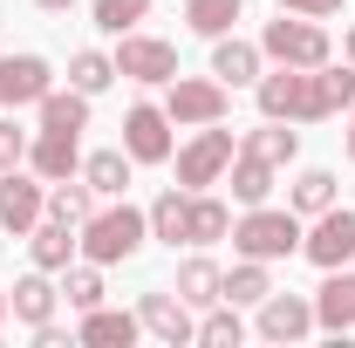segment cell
<instances>
[{"instance_id":"cell-17","label":"cell","mask_w":355,"mask_h":348,"mask_svg":"<svg viewBox=\"0 0 355 348\" xmlns=\"http://www.w3.org/2000/svg\"><path fill=\"white\" fill-rule=\"evenodd\" d=\"M137 335H144L137 307H130V314H123V307H89L83 328H76V342H89V348H130Z\"/></svg>"},{"instance_id":"cell-28","label":"cell","mask_w":355,"mask_h":348,"mask_svg":"<svg viewBox=\"0 0 355 348\" xmlns=\"http://www.w3.org/2000/svg\"><path fill=\"white\" fill-rule=\"evenodd\" d=\"M232 198L239 205H266V191H273V164L266 157H246V150H232Z\"/></svg>"},{"instance_id":"cell-10","label":"cell","mask_w":355,"mask_h":348,"mask_svg":"<svg viewBox=\"0 0 355 348\" xmlns=\"http://www.w3.org/2000/svg\"><path fill=\"white\" fill-rule=\"evenodd\" d=\"M171 116H164V103H130V116H123V150H130V164H164L171 157Z\"/></svg>"},{"instance_id":"cell-12","label":"cell","mask_w":355,"mask_h":348,"mask_svg":"<svg viewBox=\"0 0 355 348\" xmlns=\"http://www.w3.org/2000/svg\"><path fill=\"white\" fill-rule=\"evenodd\" d=\"M137 321H144V335H157L164 348H184V342H198V321H191V307L178 301V294H144L137 301Z\"/></svg>"},{"instance_id":"cell-26","label":"cell","mask_w":355,"mask_h":348,"mask_svg":"<svg viewBox=\"0 0 355 348\" xmlns=\"http://www.w3.org/2000/svg\"><path fill=\"white\" fill-rule=\"evenodd\" d=\"M246 14V0H184V28L191 35H205V42H219L232 35V21Z\"/></svg>"},{"instance_id":"cell-22","label":"cell","mask_w":355,"mask_h":348,"mask_svg":"<svg viewBox=\"0 0 355 348\" xmlns=\"http://www.w3.org/2000/svg\"><path fill=\"white\" fill-rule=\"evenodd\" d=\"M171 294H178L184 307H219V301H225V273L205 260V253H198V260L178 266V287H171Z\"/></svg>"},{"instance_id":"cell-19","label":"cell","mask_w":355,"mask_h":348,"mask_svg":"<svg viewBox=\"0 0 355 348\" xmlns=\"http://www.w3.org/2000/svg\"><path fill=\"white\" fill-rule=\"evenodd\" d=\"M76 225H62V218H42L35 232H28V260L42 266V273H62V266H76Z\"/></svg>"},{"instance_id":"cell-35","label":"cell","mask_w":355,"mask_h":348,"mask_svg":"<svg viewBox=\"0 0 355 348\" xmlns=\"http://www.w3.org/2000/svg\"><path fill=\"white\" fill-rule=\"evenodd\" d=\"M14 164H28V130L14 116H0V171H14Z\"/></svg>"},{"instance_id":"cell-38","label":"cell","mask_w":355,"mask_h":348,"mask_svg":"<svg viewBox=\"0 0 355 348\" xmlns=\"http://www.w3.org/2000/svg\"><path fill=\"white\" fill-rule=\"evenodd\" d=\"M349 164H355V103H349Z\"/></svg>"},{"instance_id":"cell-33","label":"cell","mask_w":355,"mask_h":348,"mask_svg":"<svg viewBox=\"0 0 355 348\" xmlns=\"http://www.w3.org/2000/svg\"><path fill=\"white\" fill-rule=\"evenodd\" d=\"M198 342H205V348H239V342H246V321H239V307H232V301L205 307V321H198Z\"/></svg>"},{"instance_id":"cell-18","label":"cell","mask_w":355,"mask_h":348,"mask_svg":"<svg viewBox=\"0 0 355 348\" xmlns=\"http://www.w3.org/2000/svg\"><path fill=\"white\" fill-rule=\"evenodd\" d=\"M260 42H239V35H219L212 42V76H219L225 89H246V82H260Z\"/></svg>"},{"instance_id":"cell-39","label":"cell","mask_w":355,"mask_h":348,"mask_svg":"<svg viewBox=\"0 0 355 348\" xmlns=\"http://www.w3.org/2000/svg\"><path fill=\"white\" fill-rule=\"evenodd\" d=\"M342 55H349V62H355V28H349V35H342Z\"/></svg>"},{"instance_id":"cell-4","label":"cell","mask_w":355,"mask_h":348,"mask_svg":"<svg viewBox=\"0 0 355 348\" xmlns=\"http://www.w3.org/2000/svg\"><path fill=\"white\" fill-rule=\"evenodd\" d=\"M225 110H232V89H225L219 76H171V82H164V116H171L178 130L225 123Z\"/></svg>"},{"instance_id":"cell-9","label":"cell","mask_w":355,"mask_h":348,"mask_svg":"<svg viewBox=\"0 0 355 348\" xmlns=\"http://www.w3.org/2000/svg\"><path fill=\"white\" fill-rule=\"evenodd\" d=\"M116 76H130V82H171L178 76V48L171 42H157V35H116Z\"/></svg>"},{"instance_id":"cell-40","label":"cell","mask_w":355,"mask_h":348,"mask_svg":"<svg viewBox=\"0 0 355 348\" xmlns=\"http://www.w3.org/2000/svg\"><path fill=\"white\" fill-rule=\"evenodd\" d=\"M0 328H7V287H0Z\"/></svg>"},{"instance_id":"cell-1","label":"cell","mask_w":355,"mask_h":348,"mask_svg":"<svg viewBox=\"0 0 355 348\" xmlns=\"http://www.w3.org/2000/svg\"><path fill=\"white\" fill-rule=\"evenodd\" d=\"M144 239H150V212H137L130 198H110V205H96V212L76 225V246H83V260H96V266L137 260Z\"/></svg>"},{"instance_id":"cell-20","label":"cell","mask_w":355,"mask_h":348,"mask_svg":"<svg viewBox=\"0 0 355 348\" xmlns=\"http://www.w3.org/2000/svg\"><path fill=\"white\" fill-rule=\"evenodd\" d=\"M239 150H246V157H266V164L280 171V164H294V157H301V130H294V123H280V116H266L260 130L239 137Z\"/></svg>"},{"instance_id":"cell-37","label":"cell","mask_w":355,"mask_h":348,"mask_svg":"<svg viewBox=\"0 0 355 348\" xmlns=\"http://www.w3.org/2000/svg\"><path fill=\"white\" fill-rule=\"evenodd\" d=\"M35 7H42V14H69L76 0H35Z\"/></svg>"},{"instance_id":"cell-31","label":"cell","mask_w":355,"mask_h":348,"mask_svg":"<svg viewBox=\"0 0 355 348\" xmlns=\"http://www.w3.org/2000/svg\"><path fill=\"white\" fill-rule=\"evenodd\" d=\"M266 294H273V273H266V260H239L232 273H225V301H232V307H260Z\"/></svg>"},{"instance_id":"cell-16","label":"cell","mask_w":355,"mask_h":348,"mask_svg":"<svg viewBox=\"0 0 355 348\" xmlns=\"http://www.w3.org/2000/svg\"><path fill=\"white\" fill-rule=\"evenodd\" d=\"M55 301H62V287L48 280L42 266H35V273H21V280L7 287V314H14L21 328H48V321H55Z\"/></svg>"},{"instance_id":"cell-5","label":"cell","mask_w":355,"mask_h":348,"mask_svg":"<svg viewBox=\"0 0 355 348\" xmlns=\"http://www.w3.org/2000/svg\"><path fill=\"white\" fill-rule=\"evenodd\" d=\"M349 103H355V62H349V69H335V62H321V69H301L294 123H328V116H342Z\"/></svg>"},{"instance_id":"cell-3","label":"cell","mask_w":355,"mask_h":348,"mask_svg":"<svg viewBox=\"0 0 355 348\" xmlns=\"http://www.w3.org/2000/svg\"><path fill=\"white\" fill-rule=\"evenodd\" d=\"M260 55L280 62V69H321V62L335 55V42H328V28L308 21V14H280V21H266Z\"/></svg>"},{"instance_id":"cell-8","label":"cell","mask_w":355,"mask_h":348,"mask_svg":"<svg viewBox=\"0 0 355 348\" xmlns=\"http://www.w3.org/2000/svg\"><path fill=\"white\" fill-rule=\"evenodd\" d=\"M301 253H308L321 273H328V266H349L355 260V212H349V205L314 212V225L301 232Z\"/></svg>"},{"instance_id":"cell-29","label":"cell","mask_w":355,"mask_h":348,"mask_svg":"<svg viewBox=\"0 0 355 348\" xmlns=\"http://www.w3.org/2000/svg\"><path fill=\"white\" fill-rule=\"evenodd\" d=\"M96 212V191H89V177L76 184V177H55L48 184V218H62V225H83V218Z\"/></svg>"},{"instance_id":"cell-2","label":"cell","mask_w":355,"mask_h":348,"mask_svg":"<svg viewBox=\"0 0 355 348\" xmlns=\"http://www.w3.org/2000/svg\"><path fill=\"white\" fill-rule=\"evenodd\" d=\"M232 253L239 260H294L301 253V212H273V205H246V218L232 225Z\"/></svg>"},{"instance_id":"cell-7","label":"cell","mask_w":355,"mask_h":348,"mask_svg":"<svg viewBox=\"0 0 355 348\" xmlns=\"http://www.w3.org/2000/svg\"><path fill=\"white\" fill-rule=\"evenodd\" d=\"M42 218H48V177H35L28 164L0 171V232L28 239V232H35Z\"/></svg>"},{"instance_id":"cell-15","label":"cell","mask_w":355,"mask_h":348,"mask_svg":"<svg viewBox=\"0 0 355 348\" xmlns=\"http://www.w3.org/2000/svg\"><path fill=\"white\" fill-rule=\"evenodd\" d=\"M308 328H314V301H301V294H266L260 321H253L260 342H301Z\"/></svg>"},{"instance_id":"cell-32","label":"cell","mask_w":355,"mask_h":348,"mask_svg":"<svg viewBox=\"0 0 355 348\" xmlns=\"http://www.w3.org/2000/svg\"><path fill=\"white\" fill-rule=\"evenodd\" d=\"M103 266L96 260H83V266H62V301L76 307V314H89V307H103Z\"/></svg>"},{"instance_id":"cell-34","label":"cell","mask_w":355,"mask_h":348,"mask_svg":"<svg viewBox=\"0 0 355 348\" xmlns=\"http://www.w3.org/2000/svg\"><path fill=\"white\" fill-rule=\"evenodd\" d=\"M89 14H96L103 35H130L137 21L150 14V0H89Z\"/></svg>"},{"instance_id":"cell-6","label":"cell","mask_w":355,"mask_h":348,"mask_svg":"<svg viewBox=\"0 0 355 348\" xmlns=\"http://www.w3.org/2000/svg\"><path fill=\"white\" fill-rule=\"evenodd\" d=\"M232 130H219V123H198V137L178 150V191H205V184H219L225 171H232Z\"/></svg>"},{"instance_id":"cell-23","label":"cell","mask_w":355,"mask_h":348,"mask_svg":"<svg viewBox=\"0 0 355 348\" xmlns=\"http://www.w3.org/2000/svg\"><path fill=\"white\" fill-rule=\"evenodd\" d=\"M83 177H89L96 198H123V191H130V150H89Z\"/></svg>"},{"instance_id":"cell-14","label":"cell","mask_w":355,"mask_h":348,"mask_svg":"<svg viewBox=\"0 0 355 348\" xmlns=\"http://www.w3.org/2000/svg\"><path fill=\"white\" fill-rule=\"evenodd\" d=\"M314 328H328V335L355 328V266H328V280L314 287Z\"/></svg>"},{"instance_id":"cell-21","label":"cell","mask_w":355,"mask_h":348,"mask_svg":"<svg viewBox=\"0 0 355 348\" xmlns=\"http://www.w3.org/2000/svg\"><path fill=\"white\" fill-rule=\"evenodd\" d=\"M212 239H232V205L212 198V191H191V212H184V246H212Z\"/></svg>"},{"instance_id":"cell-36","label":"cell","mask_w":355,"mask_h":348,"mask_svg":"<svg viewBox=\"0 0 355 348\" xmlns=\"http://www.w3.org/2000/svg\"><path fill=\"white\" fill-rule=\"evenodd\" d=\"M349 0H280V14H308V21H328V14H342Z\"/></svg>"},{"instance_id":"cell-24","label":"cell","mask_w":355,"mask_h":348,"mask_svg":"<svg viewBox=\"0 0 355 348\" xmlns=\"http://www.w3.org/2000/svg\"><path fill=\"white\" fill-rule=\"evenodd\" d=\"M35 116H42V130H89V96L83 89H48L42 103H35Z\"/></svg>"},{"instance_id":"cell-13","label":"cell","mask_w":355,"mask_h":348,"mask_svg":"<svg viewBox=\"0 0 355 348\" xmlns=\"http://www.w3.org/2000/svg\"><path fill=\"white\" fill-rule=\"evenodd\" d=\"M28 171L48 177V184L55 177H76L83 171V137L76 130H35L28 137Z\"/></svg>"},{"instance_id":"cell-30","label":"cell","mask_w":355,"mask_h":348,"mask_svg":"<svg viewBox=\"0 0 355 348\" xmlns=\"http://www.w3.org/2000/svg\"><path fill=\"white\" fill-rule=\"evenodd\" d=\"M287 205H294L301 218L328 212V205H342V191H335V171H301V177H294V191H287Z\"/></svg>"},{"instance_id":"cell-27","label":"cell","mask_w":355,"mask_h":348,"mask_svg":"<svg viewBox=\"0 0 355 348\" xmlns=\"http://www.w3.org/2000/svg\"><path fill=\"white\" fill-rule=\"evenodd\" d=\"M110 82H116V55H103V48H76V55H69V89L103 96Z\"/></svg>"},{"instance_id":"cell-11","label":"cell","mask_w":355,"mask_h":348,"mask_svg":"<svg viewBox=\"0 0 355 348\" xmlns=\"http://www.w3.org/2000/svg\"><path fill=\"white\" fill-rule=\"evenodd\" d=\"M48 89H55V69L42 55H0V110H35Z\"/></svg>"},{"instance_id":"cell-25","label":"cell","mask_w":355,"mask_h":348,"mask_svg":"<svg viewBox=\"0 0 355 348\" xmlns=\"http://www.w3.org/2000/svg\"><path fill=\"white\" fill-rule=\"evenodd\" d=\"M184 212H191V191H157V198H150V239H164V246H184Z\"/></svg>"}]
</instances>
